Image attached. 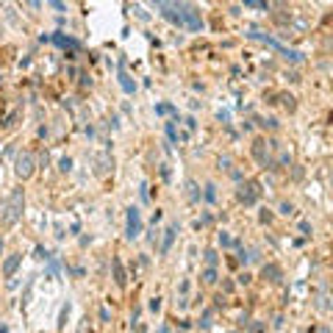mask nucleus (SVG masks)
I'll return each mask as SVG.
<instances>
[{
	"label": "nucleus",
	"instance_id": "4be33fe9",
	"mask_svg": "<svg viewBox=\"0 0 333 333\" xmlns=\"http://www.w3.org/2000/svg\"><path fill=\"white\" fill-rule=\"evenodd\" d=\"M0 255H3V239H0Z\"/></svg>",
	"mask_w": 333,
	"mask_h": 333
},
{
	"label": "nucleus",
	"instance_id": "f8f14e48",
	"mask_svg": "<svg viewBox=\"0 0 333 333\" xmlns=\"http://www.w3.org/2000/svg\"><path fill=\"white\" fill-rule=\"evenodd\" d=\"M56 42H58L61 47H75V39H70V37H61V34L56 37Z\"/></svg>",
	"mask_w": 333,
	"mask_h": 333
},
{
	"label": "nucleus",
	"instance_id": "412c9836",
	"mask_svg": "<svg viewBox=\"0 0 333 333\" xmlns=\"http://www.w3.org/2000/svg\"><path fill=\"white\" fill-rule=\"evenodd\" d=\"M245 3H253V6H264L261 0H245Z\"/></svg>",
	"mask_w": 333,
	"mask_h": 333
},
{
	"label": "nucleus",
	"instance_id": "f257e3e1",
	"mask_svg": "<svg viewBox=\"0 0 333 333\" xmlns=\"http://www.w3.org/2000/svg\"><path fill=\"white\" fill-rule=\"evenodd\" d=\"M22 206H25V194L17 189L14 194H11V200H9V206H6V225H14L17 219H20V214H22Z\"/></svg>",
	"mask_w": 333,
	"mask_h": 333
},
{
	"label": "nucleus",
	"instance_id": "a211bd4d",
	"mask_svg": "<svg viewBox=\"0 0 333 333\" xmlns=\"http://www.w3.org/2000/svg\"><path fill=\"white\" fill-rule=\"evenodd\" d=\"M158 308H161V300H158V297H153V300H150V311H158Z\"/></svg>",
	"mask_w": 333,
	"mask_h": 333
},
{
	"label": "nucleus",
	"instance_id": "6ab92c4d",
	"mask_svg": "<svg viewBox=\"0 0 333 333\" xmlns=\"http://www.w3.org/2000/svg\"><path fill=\"white\" fill-rule=\"evenodd\" d=\"M156 111H158V114H170V111H172V106H158Z\"/></svg>",
	"mask_w": 333,
	"mask_h": 333
},
{
	"label": "nucleus",
	"instance_id": "0eeeda50",
	"mask_svg": "<svg viewBox=\"0 0 333 333\" xmlns=\"http://www.w3.org/2000/svg\"><path fill=\"white\" fill-rule=\"evenodd\" d=\"M20 261H22V255H9V258L3 261V275L6 278H11L17 270H20Z\"/></svg>",
	"mask_w": 333,
	"mask_h": 333
},
{
	"label": "nucleus",
	"instance_id": "39448f33",
	"mask_svg": "<svg viewBox=\"0 0 333 333\" xmlns=\"http://www.w3.org/2000/svg\"><path fill=\"white\" fill-rule=\"evenodd\" d=\"M239 200H242L245 206H253L255 200H258V183H253V181L245 183V186L239 189Z\"/></svg>",
	"mask_w": 333,
	"mask_h": 333
},
{
	"label": "nucleus",
	"instance_id": "4468645a",
	"mask_svg": "<svg viewBox=\"0 0 333 333\" xmlns=\"http://www.w3.org/2000/svg\"><path fill=\"white\" fill-rule=\"evenodd\" d=\"M206 264H208V267L217 264V253H214V250H206Z\"/></svg>",
	"mask_w": 333,
	"mask_h": 333
},
{
	"label": "nucleus",
	"instance_id": "20e7f679",
	"mask_svg": "<svg viewBox=\"0 0 333 333\" xmlns=\"http://www.w3.org/2000/svg\"><path fill=\"white\" fill-rule=\"evenodd\" d=\"M183 25L189 28V31H200V28H203V22H200V14L197 11L192 9V6H183Z\"/></svg>",
	"mask_w": 333,
	"mask_h": 333
},
{
	"label": "nucleus",
	"instance_id": "7ed1b4c3",
	"mask_svg": "<svg viewBox=\"0 0 333 333\" xmlns=\"http://www.w3.org/2000/svg\"><path fill=\"white\" fill-rule=\"evenodd\" d=\"M142 234V217H139V208H128V228H125V236L128 239H136Z\"/></svg>",
	"mask_w": 333,
	"mask_h": 333
},
{
	"label": "nucleus",
	"instance_id": "f03ea898",
	"mask_svg": "<svg viewBox=\"0 0 333 333\" xmlns=\"http://www.w3.org/2000/svg\"><path fill=\"white\" fill-rule=\"evenodd\" d=\"M34 166H37V158L31 156V153H20L14 161V172L20 178H31L34 175Z\"/></svg>",
	"mask_w": 333,
	"mask_h": 333
},
{
	"label": "nucleus",
	"instance_id": "423d86ee",
	"mask_svg": "<svg viewBox=\"0 0 333 333\" xmlns=\"http://www.w3.org/2000/svg\"><path fill=\"white\" fill-rule=\"evenodd\" d=\"M261 278L270 281V283H278V281H281V267H278V264H264V267H261Z\"/></svg>",
	"mask_w": 333,
	"mask_h": 333
},
{
	"label": "nucleus",
	"instance_id": "f3484780",
	"mask_svg": "<svg viewBox=\"0 0 333 333\" xmlns=\"http://www.w3.org/2000/svg\"><path fill=\"white\" fill-rule=\"evenodd\" d=\"M47 3H50L56 11H64V3H61V0H47Z\"/></svg>",
	"mask_w": 333,
	"mask_h": 333
},
{
	"label": "nucleus",
	"instance_id": "9d476101",
	"mask_svg": "<svg viewBox=\"0 0 333 333\" xmlns=\"http://www.w3.org/2000/svg\"><path fill=\"white\" fill-rule=\"evenodd\" d=\"M172 239H175V228H166V230H164V245H161V253H170Z\"/></svg>",
	"mask_w": 333,
	"mask_h": 333
},
{
	"label": "nucleus",
	"instance_id": "6e6552de",
	"mask_svg": "<svg viewBox=\"0 0 333 333\" xmlns=\"http://www.w3.org/2000/svg\"><path fill=\"white\" fill-rule=\"evenodd\" d=\"M253 156L258 158V164H264V166L270 164V153L264 150V142H255V145H253Z\"/></svg>",
	"mask_w": 333,
	"mask_h": 333
},
{
	"label": "nucleus",
	"instance_id": "9b49d317",
	"mask_svg": "<svg viewBox=\"0 0 333 333\" xmlns=\"http://www.w3.org/2000/svg\"><path fill=\"white\" fill-rule=\"evenodd\" d=\"M120 83H122V89H125L128 94H134V83L128 81V75H125V73H120Z\"/></svg>",
	"mask_w": 333,
	"mask_h": 333
},
{
	"label": "nucleus",
	"instance_id": "aec40b11",
	"mask_svg": "<svg viewBox=\"0 0 333 333\" xmlns=\"http://www.w3.org/2000/svg\"><path fill=\"white\" fill-rule=\"evenodd\" d=\"M70 166H73V161H70V158H61V170H64V172H67V170H70Z\"/></svg>",
	"mask_w": 333,
	"mask_h": 333
},
{
	"label": "nucleus",
	"instance_id": "dca6fc26",
	"mask_svg": "<svg viewBox=\"0 0 333 333\" xmlns=\"http://www.w3.org/2000/svg\"><path fill=\"white\" fill-rule=\"evenodd\" d=\"M214 197H217V192H214V186L208 183V186H206V200H214Z\"/></svg>",
	"mask_w": 333,
	"mask_h": 333
},
{
	"label": "nucleus",
	"instance_id": "ddd939ff",
	"mask_svg": "<svg viewBox=\"0 0 333 333\" xmlns=\"http://www.w3.org/2000/svg\"><path fill=\"white\" fill-rule=\"evenodd\" d=\"M203 281H206V283H214V281H217V272H214V267H208V270L203 272Z\"/></svg>",
	"mask_w": 333,
	"mask_h": 333
},
{
	"label": "nucleus",
	"instance_id": "1a4fd4ad",
	"mask_svg": "<svg viewBox=\"0 0 333 333\" xmlns=\"http://www.w3.org/2000/svg\"><path fill=\"white\" fill-rule=\"evenodd\" d=\"M111 267H114V281H117V286H125V270H122V261L120 258H114L111 261Z\"/></svg>",
	"mask_w": 333,
	"mask_h": 333
},
{
	"label": "nucleus",
	"instance_id": "2eb2a0df",
	"mask_svg": "<svg viewBox=\"0 0 333 333\" xmlns=\"http://www.w3.org/2000/svg\"><path fill=\"white\" fill-rule=\"evenodd\" d=\"M219 245H222V247H230V245H234V239H230L228 234H219Z\"/></svg>",
	"mask_w": 333,
	"mask_h": 333
}]
</instances>
